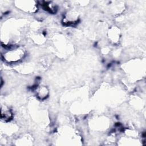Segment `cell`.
<instances>
[{
	"label": "cell",
	"instance_id": "3957f363",
	"mask_svg": "<svg viewBox=\"0 0 146 146\" xmlns=\"http://www.w3.org/2000/svg\"><path fill=\"white\" fill-rule=\"evenodd\" d=\"M13 117V113L11 110L7 107H1V119L4 121H10Z\"/></svg>",
	"mask_w": 146,
	"mask_h": 146
},
{
	"label": "cell",
	"instance_id": "6da1fadb",
	"mask_svg": "<svg viewBox=\"0 0 146 146\" xmlns=\"http://www.w3.org/2000/svg\"><path fill=\"white\" fill-rule=\"evenodd\" d=\"M4 61L9 63H15L21 60L25 56L24 49L19 46L11 47L2 55Z\"/></svg>",
	"mask_w": 146,
	"mask_h": 146
},
{
	"label": "cell",
	"instance_id": "7a4b0ae2",
	"mask_svg": "<svg viewBox=\"0 0 146 146\" xmlns=\"http://www.w3.org/2000/svg\"><path fill=\"white\" fill-rule=\"evenodd\" d=\"M18 6L21 9H24L23 10L29 12H35L37 10V5L35 1H17Z\"/></svg>",
	"mask_w": 146,
	"mask_h": 146
}]
</instances>
